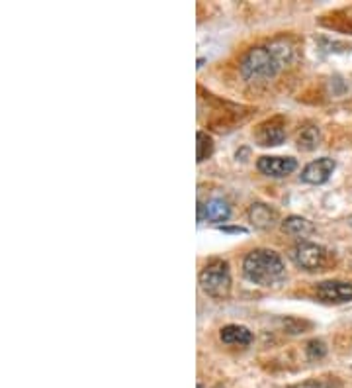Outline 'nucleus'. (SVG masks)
I'll return each mask as SVG.
<instances>
[{"mask_svg":"<svg viewBox=\"0 0 352 388\" xmlns=\"http://www.w3.org/2000/svg\"><path fill=\"white\" fill-rule=\"evenodd\" d=\"M305 351H307V357L309 359H321V357H325V353H327V347H325V343L319 340H313L307 343V347H305Z\"/></svg>","mask_w":352,"mask_h":388,"instance_id":"nucleus-15","label":"nucleus"},{"mask_svg":"<svg viewBox=\"0 0 352 388\" xmlns=\"http://www.w3.org/2000/svg\"><path fill=\"white\" fill-rule=\"evenodd\" d=\"M319 140H321L319 127L315 126L305 127L304 132L299 134V137H297V147L304 151H311L319 145Z\"/></svg>","mask_w":352,"mask_h":388,"instance_id":"nucleus-13","label":"nucleus"},{"mask_svg":"<svg viewBox=\"0 0 352 388\" xmlns=\"http://www.w3.org/2000/svg\"><path fill=\"white\" fill-rule=\"evenodd\" d=\"M299 388H335L329 380H309V382H305L304 387H299Z\"/></svg>","mask_w":352,"mask_h":388,"instance_id":"nucleus-16","label":"nucleus"},{"mask_svg":"<svg viewBox=\"0 0 352 388\" xmlns=\"http://www.w3.org/2000/svg\"><path fill=\"white\" fill-rule=\"evenodd\" d=\"M294 49L288 41H274L270 46L252 48L242 57L241 75L247 80L272 79L276 73L292 61Z\"/></svg>","mask_w":352,"mask_h":388,"instance_id":"nucleus-1","label":"nucleus"},{"mask_svg":"<svg viewBox=\"0 0 352 388\" xmlns=\"http://www.w3.org/2000/svg\"><path fill=\"white\" fill-rule=\"evenodd\" d=\"M289 257L302 269L319 271L327 261V251H325V247L311 243V241H299L297 246H294Z\"/></svg>","mask_w":352,"mask_h":388,"instance_id":"nucleus-4","label":"nucleus"},{"mask_svg":"<svg viewBox=\"0 0 352 388\" xmlns=\"http://www.w3.org/2000/svg\"><path fill=\"white\" fill-rule=\"evenodd\" d=\"M282 230L286 231L288 236H292V238L305 241L309 236L315 234V226L309 220L302 218V216H289V218H286L282 222Z\"/></svg>","mask_w":352,"mask_h":388,"instance_id":"nucleus-10","label":"nucleus"},{"mask_svg":"<svg viewBox=\"0 0 352 388\" xmlns=\"http://www.w3.org/2000/svg\"><path fill=\"white\" fill-rule=\"evenodd\" d=\"M315 294L321 300L343 304V302L352 300V285L343 283V280H325L315 286Z\"/></svg>","mask_w":352,"mask_h":388,"instance_id":"nucleus-7","label":"nucleus"},{"mask_svg":"<svg viewBox=\"0 0 352 388\" xmlns=\"http://www.w3.org/2000/svg\"><path fill=\"white\" fill-rule=\"evenodd\" d=\"M335 167V161L329 157H321L317 161H311L302 171V181L307 182V184H323V182H327L331 179Z\"/></svg>","mask_w":352,"mask_h":388,"instance_id":"nucleus-8","label":"nucleus"},{"mask_svg":"<svg viewBox=\"0 0 352 388\" xmlns=\"http://www.w3.org/2000/svg\"><path fill=\"white\" fill-rule=\"evenodd\" d=\"M196 142H198V145H196L198 147L196 150V157H198V163H203L213 153V140L206 132H198L196 134Z\"/></svg>","mask_w":352,"mask_h":388,"instance_id":"nucleus-14","label":"nucleus"},{"mask_svg":"<svg viewBox=\"0 0 352 388\" xmlns=\"http://www.w3.org/2000/svg\"><path fill=\"white\" fill-rule=\"evenodd\" d=\"M286 140V127L280 120H268L262 122L255 132V142L260 147H276Z\"/></svg>","mask_w":352,"mask_h":388,"instance_id":"nucleus-5","label":"nucleus"},{"mask_svg":"<svg viewBox=\"0 0 352 388\" xmlns=\"http://www.w3.org/2000/svg\"><path fill=\"white\" fill-rule=\"evenodd\" d=\"M242 273L258 286H278L286 278L282 257L272 249H255L242 261Z\"/></svg>","mask_w":352,"mask_h":388,"instance_id":"nucleus-2","label":"nucleus"},{"mask_svg":"<svg viewBox=\"0 0 352 388\" xmlns=\"http://www.w3.org/2000/svg\"><path fill=\"white\" fill-rule=\"evenodd\" d=\"M200 286L202 290L211 298L223 300L231 293V271L229 263L221 259L210 261L200 273Z\"/></svg>","mask_w":352,"mask_h":388,"instance_id":"nucleus-3","label":"nucleus"},{"mask_svg":"<svg viewBox=\"0 0 352 388\" xmlns=\"http://www.w3.org/2000/svg\"><path fill=\"white\" fill-rule=\"evenodd\" d=\"M219 337L223 343L227 345H249L250 341H252V333L245 327V325H225L221 333H219Z\"/></svg>","mask_w":352,"mask_h":388,"instance_id":"nucleus-12","label":"nucleus"},{"mask_svg":"<svg viewBox=\"0 0 352 388\" xmlns=\"http://www.w3.org/2000/svg\"><path fill=\"white\" fill-rule=\"evenodd\" d=\"M231 216V208L227 204L225 200L221 199H211L208 200L206 204H200L198 206V220L200 222H213V224H221L227 222Z\"/></svg>","mask_w":352,"mask_h":388,"instance_id":"nucleus-9","label":"nucleus"},{"mask_svg":"<svg viewBox=\"0 0 352 388\" xmlns=\"http://www.w3.org/2000/svg\"><path fill=\"white\" fill-rule=\"evenodd\" d=\"M249 220L255 224V228H258V230H268V228H272L274 224H276L278 214H276V210H272L268 204L255 202V204L249 208Z\"/></svg>","mask_w":352,"mask_h":388,"instance_id":"nucleus-11","label":"nucleus"},{"mask_svg":"<svg viewBox=\"0 0 352 388\" xmlns=\"http://www.w3.org/2000/svg\"><path fill=\"white\" fill-rule=\"evenodd\" d=\"M258 171L266 177H272V179H282V177H288L297 169V161L294 157H260L258 159Z\"/></svg>","mask_w":352,"mask_h":388,"instance_id":"nucleus-6","label":"nucleus"}]
</instances>
